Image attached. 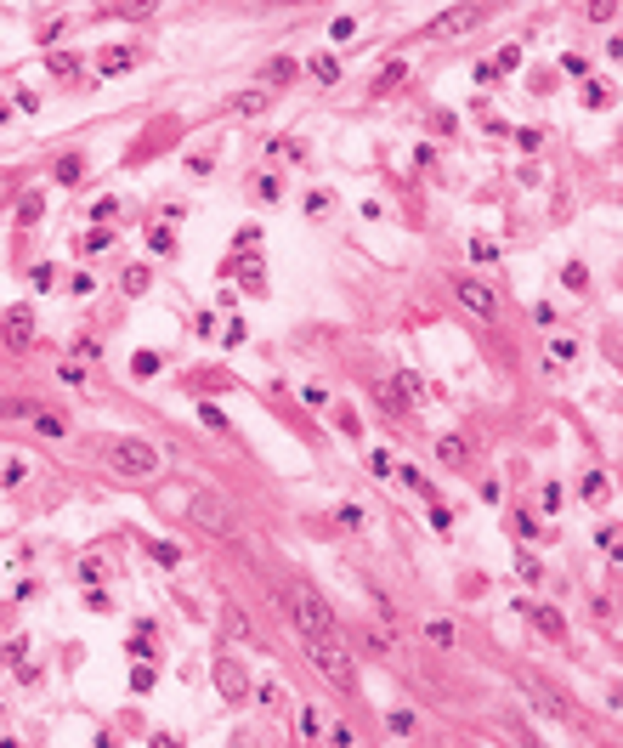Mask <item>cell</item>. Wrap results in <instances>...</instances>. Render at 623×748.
<instances>
[{
	"mask_svg": "<svg viewBox=\"0 0 623 748\" xmlns=\"http://www.w3.org/2000/svg\"><path fill=\"white\" fill-rule=\"evenodd\" d=\"M283 612L301 630V641H340L335 618H329V607H323V595L312 584H283Z\"/></svg>",
	"mask_w": 623,
	"mask_h": 748,
	"instance_id": "obj_1",
	"label": "cell"
},
{
	"mask_svg": "<svg viewBox=\"0 0 623 748\" xmlns=\"http://www.w3.org/2000/svg\"><path fill=\"white\" fill-rule=\"evenodd\" d=\"M306 657L335 692H357V663H352V652L340 641H306Z\"/></svg>",
	"mask_w": 623,
	"mask_h": 748,
	"instance_id": "obj_2",
	"label": "cell"
},
{
	"mask_svg": "<svg viewBox=\"0 0 623 748\" xmlns=\"http://www.w3.org/2000/svg\"><path fill=\"white\" fill-rule=\"evenodd\" d=\"M102 453H108V465H113L119 476H136V482L159 471V448H153V442H142V437H113Z\"/></svg>",
	"mask_w": 623,
	"mask_h": 748,
	"instance_id": "obj_3",
	"label": "cell"
},
{
	"mask_svg": "<svg viewBox=\"0 0 623 748\" xmlns=\"http://www.w3.org/2000/svg\"><path fill=\"white\" fill-rule=\"evenodd\" d=\"M187 516H193L204 533H232V527H238V522H232V505H227L221 493H210V488H193V493H187Z\"/></svg>",
	"mask_w": 623,
	"mask_h": 748,
	"instance_id": "obj_4",
	"label": "cell"
},
{
	"mask_svg": "<svg viewBox=\"0 0 623 748\" xmlns=\"http://www.w3.org/2000/svg\"><path fill=\"white\" fill-rule=\"evenodd\" d=\"M0 335H6V346H17V352L34 346V312H29V306H12L6 323H0Z\"/></svg>",
	"mask_w": 623,
	"mask_h": 748,
	"instance_id": "obj_5",
	"label": "cell"
},
{
	"mask_svg": "<svg viewBox=\"0 0 623 748\" xmlns=\"http://www.w3.org/2000/svg\"><path fill=\"white\" fill-rule=\"evenodd\" d=\"M459 301L476 312V318H498V295L487 283H476V278H459Z\"/></svg>",
	"mask_w": 623,
	"mask_h": 748,
	"instance_id": "obj_6",
	"label": "cell"
},
{
	"mask_svg": "<svg viewBox=\"0 0 623 748\" xmlns=\"http://www.w3.org/2000/svg\"><path fill=\"white\" fill-rule=\"evenodd\" d=\"M125 68H136V52H131V46H108V52H97V74H125Z\"/></svg>",
	"mask_w": 623,
	"mask_h": 748,
	"instance_id": "obj_7",
	"label": "cell"
},
{
	"mask_svg": "<svg viewBox=\"0 0 623 748\" xmlns=\"http://www.w3.org/2000/svg\"><path fill=\"white\" fill-rule=\"evenodd\" d=\"M521 686H527V692H533L538 703H544V715H567V703H561V697H555V692H550L544 680H538V675H527V669H521Z\"/></svg>",
	"mask_w": 623,
	"mask_h": 748,
	"instance_id": "obj_8",
	"label": "cell"
},
{
	"mask_svg": "<svg viewBox=\"0 0 623 748\" xmlns=\"http://www.w3.org/2000/svg\"><path fill=\"white\" fill-rule=\"evenodd\" d=\"M232 114H238V119L267 114V91H238V97H232Z\"/></svg>",
	"mask_w": 623,
	"mask_h": 748,
	"instance_id": "obj_9",
	"label": "cell"
},
{
	"mask_svg": "<svg viewBox=\"0 0 623 748\" xmlns=\"http://www.w3.org/2000/svg\"><path fill=\"white\" fill-rule=\"evenodd\" d=\"M471 261H476V267H493V261H498V244H493L487 233H476V238H471Z\"/></svg>",
	"mask_w": 623,
	"mask_h": 748,
	"instance_id": "obj_10",
	"label": "cell"
},
{
	"mask_svg": "<svg viewBox=\"0 0 623 748\" xmlns=\"http://www.w3.org/2000/svg\"><path fill=\"white\" fill-rule=\"evenodd\" d=\"M79 176H86V159H79V153H68V159H57V182H79Z\"/></svg>",
	"mask_w": 623,
	"mask_h": 748,
	"instance_id": "obj_11",
	"label": "cell"
},
{
	"mask_svg": "<svg viewBox=\"0 0 623 748\" xmlns=\"http://www.w3.org/2000/svg\"><path fill=\"white\" fill-rule=\"evenodd\" d=\"M306 68H312V79H323V86H335V79H340V63H335V57H312Z\"/></svg>",
	"mask_w": 623,
	"mask_h": 748,
	"instance_id": "obj_12",
	"label": "cell"
},
{
	"mask_svg": "<svg viewBox=\"0 0 623 748\" xmlns=\"http://www.w3.org/2000/svg\"><path fill=\"white\" fill-rule=\"evenodd\" d=\"M23 414L34 420V408H29L23 397H0V420H23Z\"/></svg>",
	"mask_w": 623,
	"mask_h": 748,
	"instance_id": "obj_13",
	"label": "cell"
},
{
	"mask_svg": "<svg viewBox=\"0 0 623 748\" xmlns=\"http://www.w3.org/2000/svg\"><path fill=\"white\" fill-rule=\"evenodd\" d=\"M533 618H538V630H544L550 641H561V635H567V630H561V612H550V607H544V612H533Z\"/></svg>",
	"mask_w": 623,
	"mask_h": 748,
	"instance_id": "obj_14",
	"label": "cell"
},
{
	"mask_svg": "<svg viewBox=\"0 0 623 748\" xmlns=\"http://www.w3.org/2000/svg\"><path fill=\"white\" fill-rule=\"evenodd\" d=\"M131 374H136V380H148V374H159V357H153V352H136V357H131Z\"/></svg>",
	"mask_w": 623,
	"mask_h": 748,
	"instance_id": "obj_15",
	"label": "cell"
},
{
	"mask_svg": "<svg viewBox=\"0 0 623 748\" xmlns=\"http://www.w3.org/2000/svg\"><path fill=\"white\" fill-rule=\"evenodd\" d=\"M578 493H584L590 505H595V499H606V476H601V471H590V476H584V488H578Z\"/></svg>",
	"mask_w": 623,
	"mask_h": 748,
	"instance_id": "obj_16",
	"label": "cell"
},
{
	"mask_svg": "<svg viewBox=\"0 0 623 748\" xmlns=\"http://www.w3.org/2000/svg\"><path fill=\"white\" fill-rule=\"evenodd\" d=\"M34 431H40V437H63L68 426L57 420V414H34Z\"/></svg>",
	"mask_w": 623,
	"mask_h": 748,
	"instance_id": "obj_17",
	"label": "cell"
},
{
	"mask_svg": "<svg viewBox=\"0 0 623 748\" xmlns=\"http://www.w3.org/2000/svg\"><path fill=\"white\" fill-rule=\"evenodd\" d=\"M425 635H431L436 646H453V623H442V618H431V623H425Z\"/></svg>",
	"mask_w": 623,
	"mask_h": 748,
	"instance_id": "obj_18",
	"label": "cell"
},
{
	"mask_svg": "<svg viewBox=\"0 0 623 748\" xmlns=\"http://www.w3.org/2000/svg\"><path fill=\"white\" fill-rule=\"evenodd\" d=\"M119 283H125V295H142V289H148V272H142V267H131Z\"/></svg>",
	"mask_w": 623,
	"mask_h": 748,
	"instance_id": "obj_19",
	"label": "cell"
},
{
	"mask_svg": "<svg viewBox=\"0 0 623 748\" xmlns=\"http://www.w3.org/2000/svg\"><path fill=\"white\" fill-rule=\"evenodd\" d=\"M198 420H204V426H210V431H227V414H221V408H210V403H204V408H198Z\"/></svg>",
	"mask_w": 623,
	"mask_h": 748,
	"instance_id": "obj_20",
	"label": "cell"
},
{
	"mask_svg": "<svg viewBox=\"0 0 623 748\" xmlns=\"http://www.w3.org/2000/svg\"><path fill=\"white\" fill-rule=\"evenodd\" d=\"M386 726H391L397 737H408V731H413V715H408V709H391V720H386Z\"/></svg>",
	"mask_w": 623,
	"mask_h": 748,
	"instance_id": "obj_21",
	"label": "cell"
},
{
	"mask_svg": "<svg viewBox=\"0 0 623 748\" xmlns=\"http://www.w3.org/2000/svg\"><path fill=\"white\" fill-rule=\"evenodd\" d=\"M329 34H335V40H352V34H357V17H335V23H329Z\"/></svg>",
	"mask_w": 623,
	"mask_h": 748,
	"instance_id": "obj_22",
	"label": "cell"
},
{
	"mask_svg": "<svg viewBox=\"0 0 623 748\" xmlns=\"http://www.w3.org/2000/svg\"><path fill=\"white\" fill-rule=\"evenodd\" d=\"M442 460H448V465H459V460H465V442H453V437H442Z\"/></svg>",
	"mask_w": 623,
	"mask_h": 748,
	"instance_id": "obj_23",
	"label": "cell"
},
{
	"mask_svg": "<svg viewBox=\"0 0 623 748\" xmlns=\"http://www.w3.org/2000/svg\"><path fill=\"white\" fill-rule=\"evenodd\" d=\"M108 244H113V233H91V238L79 244V249H86V256H97V249H108Z\"/></svg>",
	"mask_w": 623,
	"mask_h": 748,
	"instance_id": "obj_24",
	"label": "cell"
},
{
	"mask_svg": "<svg viewBox=\"0 0 623 748\" xmlns=\"http://www.w3.org/2000/svg\"><path fill=\"white\" fill-rule=\"evenodd\" d=\"M516 572L527 578V584H538V578H544V572H538V561H533V556H521V561H516Z\"/></svg>",
	"mask_w": 623,
	"mask_h": 748,
	"instance_id": "obj_25",
	"label": "cell"
},
{
	"mask_svg": "<svg viewBox=\"0 0 623 748\" xmlns=\"http://www.w3.org/2000/svg\"><path fill=\"white\" fill-rule=\"evenodd\" d=\"M255 193H261V198H278V193H283V182H278V176H261V182H255Z\"/></svg>",
	"mask_w": 623,
	"mask_h": 748,
	"instance_id": "obj_26",
	"label": "cell"
},
{
	"mask_svg": "<svg viewBox=\"0 0 623 748\" xmlns=\"http://www.w3.org/2000/svg\"><path fill=\"white\" fill-rule=\"evenodd\" d=\"M329 204H335L329 193H312V198H306V210H312V216H329Z\"/></svg>",
	"mask_w": 623,
	"mask_h": 748,
	"instance_id": "obj_27",
	"label": "cell"
},
{
	"mask_svg": "<svg viewBox=\"0 0 623 748\" xmlns=\"http://www.w3.org/2000/svg\"><path fill=\"white\" fill-rule=\"evenodd\" d=\"M153 556H159L164 567H176V561H182V550H176V545H153Z\"/></svg>",
	"mask_w": 623,
	"mask_h": 748,
	"instance_id": "obj_28",
	"label": "cell"
},
{
	"mask_svg": "<svg viewBox=\"0 0 623 748\" xmlns=\"http://www.w3.org/2000/svg\"><path fill=\"white\" fill-rule=\"evenodd\" d=\"M267 74H272V79H289V74H295V57H278V63H272Z\"/></svg>",
	"mask_w": 623,
	"mask_h": 748,
	"instance_id": "obj_29",
	"label": "cell"
},
{
	"mask_svg": "<svg viewBox=\"0 0 623 748\" xmlns=\"http://www.w3.org/2000/svg\"><path fill=\"white\" fill-rule=\"evenodd\" d=\"M578 357V341H555V363H572Z\"/></svg>",
	"mask_w": 623,
	"mask_h": 748,
	"instance_id": "obj_30",
	"label": "cell"
},
{
	"mask_svg": "<svg viewBox=\"0 0 623 748\" xmlns=\"http://www.w3.org/2000/svg\"><path fill=\"white\" fill-rule=\"evenodd\" d=\"M323 397H329V391H323V386H301V403H306V408H317V403H323Z\"/></svg>",
	"mask_w": 623,
	"mask_h": 748,
	"instance_id": "obj_31",
	"label": "cell"
},
{
	"mask_svg": "<svg viewBox=\"0 0 623 748\" xmlns=\"http://www.w3.org/2000/svg\"><path fill=\"white\" fill-rule=\"evenodd\" d=\"M340 527H363V511L357 505H340Z\"/></svg>",
	"mask_w": 623,
	"mask_h": 748,
	"instance_id": "obj_32",
	"label": "cell"
},
{
	"mask_svg": "<svg viewBox=\"0 0 623 748\" xmlns=\"http://www.w3.org/2000/svg\"><path fill=\"white\" fill-rule=\"evenodd\" d=\"M431 527H436V533H448V527H453V516H448L442 505H431Z\"/></svg>",
	"mask_w": 623,
	"mask_h": 748,
	"instance_id": "obj_33",
	"label": "cell"
},
{
	"mask_svg": "<svg viewBox=\"0 0 623 748\" xmlns=\"http://www.w3.org/2000/svg\"><path fill=\"white\" fill-rule=\"evenodd\" d=\"M329 742H335V748H352V731H346V726H335V731H329Z\"/></svg>",
	"mask_w": 623,
	"mask_h": 748,
	"instance_id": "obj_34",
	"label": "cell"
}]
</instances>
